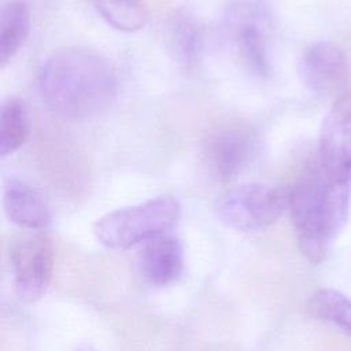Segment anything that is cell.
Masks as SVG:
<instances>
[{"mask_svg":"<svg viewBox=\"0 0 351 351\" xmlns=\"http://www.w3.org/2000/svg\"><path fill=\"white\" fill-rule=\"evenodd\" d=\"M32 26L27 5L14 0L3 5L0 14V64L1 69L16 55L26 43Z\"/></svg>","mask_w":351,"mask_h":351,"instance_id":"obj_13","label":"cell"},{"mask_svg":"<svg viewBox=\"0 0 351 351\" xmlns=\"http://www.w3.org/2000/svg\"><path fill=\"white\" fill-rule=\"evenodd\" d=\"M307 314L318 321L329 322L351 336V299L340 291L319 288L306 303Z\"/></svg>","mask_w":351,"mask_h":351,"instance_id":"obj_14","label":"cell"},{"mask_svg":"<svg viewBox=\"0 0 351 351\" xmlns=\"http://www.w3.org/2000/svg\"><path fill=\"white\" fill-rule=\"evenodd\" d=\"M170 52L184 71H193L202 59L204 34L199 21L185 10L176 11L167 23Z\"/></svg>","mask_w":351,"mask_h":351,"instance_id":"obj_12","label":"cell"},{"mask_svg":"<svg viewBox=\"0 0 351 351\" xmlns=\"http://www.w3.org/2000/svg\"><path fill=\"white\" fill-rule=\"evenodd\" d=\"M318 163L333 181L348 182L351 170V90L339 95L319 132Z\"/></svg>","mask_w":351,"mask_h":351,"instance_id":"obj_8","label":"cell"},{"mask_svg":"<svg viewBox=\"0 0 351 351\" xmlns=\"http://www.w3.org/2000/svg\"><path fill=\"white\" fill-rule=\"evenodd\" d=\"M288 195L282 188L251 182L222 195L215 213L218 219L237 232H258L273 225L288 208Z\"/></svg>","mask_w":351,"mask_h":351,"instance_id":"obj_5","label":"cell"},{"mask_svg":"<svg viewBox=\"0 0 351 351\" xmlns=\"http://www.w3.org/2000/svg\"><path fill=\"white\" fill-rule=\"evenodd\" d=\"M271 12L262 0H236L223 12L221 37L245 73L256 80L271 74Z\"/></svg>","mask_w":351,"mask_h":351,"instance_id":"obj_3","label":"cell"},{"mask_svg":"<svg viewBox=\"0 0 351 351\" xmlns=\"http://www.w3.org/2000/svg\"><path fill=\"white\" fill-rule=\"evenodd\" d=\"M203 151L213 174L221 181H232L258 158L261 136L244 121L225 122L208 132Z\"/></svg>","mask_w":351,"mask_h":351,"instance_id":"obj_6","label":"cell"},{"mask_svg":"<svg viewBox=\"0 0 351 351\" xmlns=\"http://www.w3.org/2000/svg\"><path fill=\"white\" fill-rule=\"evenodd\" d=\"M180 217V202L171 195H160L104 214L95 222L93 234L108 250H129L167 233Z\"/></svg>","mask_w":351,"mask_h":351,"instance_id":"obj_4","label":"cell"},{"mask_svg":"<svg viewBox=\"0 0 351 351\" xmlns=\"http://www.w3.org/2000/svg\"><path fill=\"white\" fill-rule=\"evenodd\" d=\"M100 16L114 29L125 33L141 30L148 19L141 0H89Z\"/></svg>","mask_w":351,"mask_h":351,"instance_id":"obj_16","label":"cell"},{"mask_svg":"<svg viewBox=\"0 0 351 351\" xmlns=\"http://www.w3.org/2000/svg\"><path fill=\"white\" fill-rule=\"evenodd\" d=\"M350 184L330 180L319 163L307 167L288 195V210L303 256L318 265L347 222Z\"/></svg>","mask_w":351,"mask_h":351,"instance_id":"obj_2","label":"cell"},{"mask_svg":"<svg viewBox=\"0 0 351 351\" xmlns=\"http://www.w3.org/2000/svg\"><path fill=\"white\" fill-rule=\"evenodd\" d=\"M138 266L144 278L155 287L177 282L185 267L181 240L165 233L145 241L138 255Z\"/></svg>","mask_w":351,"mask_h":351,"instance_id":"obj_10","label":"cell"},{"mask_svg":"<svg viewBox=\"0 0 351 351\" xmlns=\"http://www.w3.org/2000/svg\"><path fill=\"white\" fill-rule=\"evenodd\" d=\"M53 243L44 232L15 237L8 245L14 291L23 303L38 300L53 274Z\"/></svg>","mask_w":351,"mask_h":351,"instance_id":"obj_7","label":"cell"},{"mask_svg":"<svg viewBox=\"0 0 351 351\" xmlns=\"http://www.w3.org/2000/svg\"><path fill=\"white\" fill-rule=\"evenodd\" d=\"M29 136V112L25 103L15 97H7L0 111V156L18 151Z\"/></svg>","mask_w":351,"mask_h":351,"instance_id":"obj_15","label":"cell"},{"mask_svg":"<svg viewBox=\"0 0 351 351\" xmlns=\"http://www.w3.org/2000/svg\"><path fill=\"white\" fill-rule=\"evenodd\" d=\"M3 208L12 223L29 230L40 232L51 222V210L44 196L32 184L18 177L4 181Z\"/></svg>","mask_w":351,"mask_h":351,"instance_id":"obj_11","label":"cell"},{"mask_svg":"<svg viewBox=\"0 0 351 351\" xmlns=\"http://www.w3.org/2000/svg\"><path fill=\"white\" fill-rule=\"evenodd\" d=\"M299 75L314 93L333 96V100L348 90L347 56L332 41H317L308 45L299 60Z\"/></svg>","mask_w":351,"mask_h":351,"instance_id":"obj_9","label":"cell"},{"mask_svg":"<svg viewBox=\"0 0 351 351\" xmlns=\"http://www.w3.org/2000/svg\"><path fill=\"white\" fill-rule=\"evenodd\" d=\"M75 351H95V350L88 348V347H82V348H78V350H75Z\"/></svg>","mask_w":351,"mask_h":351,"instance_id":"obj_17","label":"cell"},{"mask_svg":"<svg viewBox=\"0 0 351 351\" xmlns=\"http://www.w3.org/2000/svg\"><path fill=\"white\" fill-rule=\"evenodd\" d=\"M38 93L53 114L88 119L101 114L117 92L112 64L101 53L81 47L52 52L38 71Z\"/></svg>","mask_w":351,"mask_h":351,"instance_id":"obj_1","label":"cell"}]
</instances>
